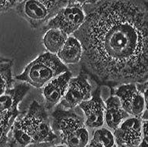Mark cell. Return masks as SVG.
Returning a JSON list of instances; mask_svg holds the SVG:
<instances>
[{
    "instance_id": "1",
    "label": "cell",
    "mask_w": 148,
    "mask_h": 147,
    "mask_svg": "<svg viewBox=\"0 0 148 147\" xmlns=\"http://www.w3.org/2000/svg\"><path fill=\"white\" fill-rule=\"evenodd\" d=\"M73 36L82 46L81 72L99 87L147 81L148 5L145 0H99L83 6Z\"/></svg>"
},
{
    "instance_id": "2",
    "label": "cell",
    "mask_w": 148,
    "mask_h": 147,
    "mask_svg": "<svg viewBox=\"0 0 148 147\" xmlns=\"http://www.w3.org/2000/svg\"><path fill=\"white\" fill-rule=\"evenodd\" d=\"M10 131L11 137L7 142L10 147L53 143L58 139L52 130L45 107L36 101L32 102L25 116L15 120Z\"/></svg>"
},
{
    "instance_id": "3",
    "label": "cell",
    "mask_w": 148,
    "mask_h": 147,
    "mask_svg": "<svg viewBox=\"0 0 148 147\" xmlns=\"http://www.w3.org/2000/svg\"><path fill=\"white\" fill-rule=\"evenodd\" d=\"M51 126L66 147H85L89 140V131L84 120L72 109L58 105L51 114Z\"/></svg>"
},
{
    "instance_id": "4",
    "label": "cell",
    "mask_w": 148,
    "mask_h": 147,
    "mask_svg": "<svg viewBox=\"0 0 148 147\" xmlns=\"http://www.w3.org/2000/svg\"><path fill=\"white\" fill-rule=\"evenodd\" d=\"M66 71H69V68L56 54L47 52L40 54L29 63L25 70L16 76L14 79L36 88H41Z\"/></svg>"
},
{
    "instance_id": "5",
    "label": "cell",
    "mask_w": 148,
    "mask_h": 147,
    "mask_svg": "<svg viewBox=\"0 0 148 147\" xmlns=\"http://www.w3.org/2000/svg\"><path fill=\"white\" fill-rule=\"evenodd\" d=\"M67 3V0H21L15 9L32 28L37 29L47 25Z\"/></svg>"
},
{
    "instance_id": "6",
    "label": "cell",
    "mask_w": 148,
    "mask_h": 147,
    "mask_svg": "<svg viewBox=\"0 0 148 147\" xmlns=\"http://www.w3.org/2000/svg\"><path fill=\"white\" fill-rule=\"evenodd\" d=\"M84 20L85 13L82 6L67 3L42 28L44 31L48 29H58L71 36L80 28Z\"/></svg>"
},
{
    "instance_id": "7",
    "label": "cell",
    "mask_w": 148,
    "mask_h": 147,
    "mask_svg": "<svg viewBox=\"0 0 148 147\" xmlns=\"http://www.w3.org/2000/svg\"><path fill=\"white\" fill-rule=\"evenodd\" d=\"M92 94V87L88 80V76L80 71L77 77H72L69 82L68 88L61 100L64 109H72L82 102L88 100Z\"/></svg>"
},
{
    "instance_id": "8",
    "label": "cell",
    "mask_w": 148,
    "mask_h": 147,
    "mask_svg": "<svg viewBox=\"0 0 148 147\" xmlns=\"http://www.w3.org/2000/svg\"><path fill=\"white\" fill-rule=\"evenodd\" d=\"M113 94L119 98L123 109L130 116L141 117L143 112L147 109L144 98L138 90L136 83L120 85Z\"/></svg>"
},
{
    "instance_id": "9",
    "label": "cell",
    "mask_w": 148,
    "mask_h": 147,
    "mask_svg": "<svg viewBox=\"0 0 148 147\" xmlns=\"http://www.w3.org/2000/svg\"><path fill=\"white\" fill-rule=\"evenodd\" d=\"M30 91V85L26 83H17L0 96V120H15L21 114L18 105Z\"/></svg>"
},
{
    "instance_id": "10",
    "label": "cell",
    "mask_w": 148,
    "mask_h": 147,
    "mask_svg": "<svg viewBox=\"0 0 148 147\" xmlns=\"http://www.w3.org/2000/svg\"><path fill=\"white\" fill-rule=\"evenodd\" d=\"M141 117H128L114 130L116 144L120 146L138 147L142 138Z\"/></svg>"
},
{
    "instance_id": "11",
    "label": "cell",
    "mask_w": 148,
    "mask_h": 147,
    "mask_svg": "<svg viewBox=\"0 0 148 147\" xmlns=\"http://www.w3.org/2000/svg\"><path fill=\"white\" fill-rule=\"evenodd\" d=\"M84 114V124L87 127L97 129L104 124L105 103L101 97V87L95 89L88 100L79 105Z\"/></svg>"
},
{
    "instance_id": "12",
    "label": "cell",
    "mask_w": 148,
    "mask_h": 147,
    "mask_svg": "<svg viewBox=\"0 0 148 147\" xmlns=\"http://www.w3.org/2000/svg\"><path fill=\"white\" fill-rule=\"evenodd\" d=\"M73 77L70 71L61 74L51 79L44 86L43 95L44 98V107L46 109H51L58 104L65 95L68 88L69 80Z\"/></svg>"
},
{
    "instance_id": "13",
    "label": "cell",
    "mask_w": 148,
    "mask_h": 147,
    "mask_svg": "<svg viewBox=\"0 0 148 147\" xmlns=\"http://www.w3.org/2000/svg\"><path fill=\"white\" fill-rule=\"evenodd\" d=\"M104 121L110 129L115 130L130 115L123 109L119 98L114 94L106 100Z\"/></svg>"
},
{
    "instance_id": "14",
    "label": "cell",
    "mask_w": 148,
    "mask_h": 147,
    "mask_svg": "<svg viewBox=\"0 0 148 147\" xmlns=\"http://www.w3.org/2000/svg\"><path fill=\"white\" fill-rule=\"evenodd\" d=\"M82 52L80 41L73 36H69L66 42L56 55L65 65L77 64L81 59Z\"/></svg>"
},
{
    "instance_id": "15",
    "label": "cell",
    "mask_w": 148,
    "mask_h": 147,
    "mask_svg": "<svg viewBox=\"0 0 148 147\" xmlns=\"http://www.w3.org/2000/svg\"><path fill=\"white\" fill-rule=\"evenodd\" d=\"M68 36V35L58 29H48L43 36V45L49 53L57 54L66 42Z\"/></svg>"
},
{
    "instance_id": "16",
    "label": "cell",
    "mask_w": 148,
    "mask_h": 147,
    "mask_svg": "<svg viewBox=\"0 0 148 147\" xmlns=\"http://www.w3.org/2000/svg\"><path fill=\"white\" fill-rule=\"evenodd\" d=\"M85 147H117V145L111 131L106 127H99L95 131L92 139Z\"/></svg>"
},
{
    "instance_id": "17",
    "label": "cell",
    "mask_w": 148,
    "mask_h": 147,
    "mask_svg": "<svg viewBox=\"0 0 148 147\" xmlns=\"http://www.w3.org/2000/svg\"><path fill=\"white\" fill-rule=\"evenodd\" d=\"M13 64L12 60L0 64V96L13 88L14 82L12 75Z\"/></svg>"
},
{
    "instance_id": "18",
    "label": "cell",
    "mask_w": 148,
    "mask_h": 147,
    "mask_svg": "<svg viewBox=\"0 0 148 147\" xmlns=\"http://www.w3.org/2000/svg\"><path fill=\"white\" fill-rule=\"evenodd\" d=\"M14 120H0V147H4L7 145L9 132Z\"/></svg>"
},
{
    "instance_id": "19",
    "label": "cell",
    "mask_w": 148,
    "mask_h": 147,
    "mask_svg": "<svg viewBox=\"0 0 148 147\" xmlns=\"http://www.w3.org/2000/svg\"><path fill=\"white\" fill-rule=\"evenodd\" d=\"M19 0H0V14L14 7Z\"/></svg>"
},
{
    "instance_id": "20",
    "label": "cell",
    "mask_w": 148,
    "mask_h": 147,
    "mask_svg": "<svg viewBox=\"0 0 148 147\" xmlns=\"http://www.w3.org/2000/svg\"><path fill=\"white\" fill-rule=\"evenodd\" d=\"M143 120V119H142ZM147 120L142 121V138L138 147H148L147 144Z\"/></svg>"
},
{
    "instance_id": "21",
    "label": "cell",
    "mask_w": 148,
    "mask_h": 147,
    "mask_svg": "<svg viewBox=\"0 0 148 147\" xmlns=\"http://www.w3.org/2000/svg\"><path fill=\"white\" fill-rule=\"evenodd\" d=\"M99 0H69L68 4H74L79 5L80 6H86V5H92L96 3Z\"/></svg>"
},
{
    "instance_id": "22",
    "label": "cell",
    "mask_w": 148,
    "mask_h": 147,
    "mask_svg": "<svg viewBox=\"0 0 148 147\" xmlns=\"http://www.w3.org/2000/svg\"><path fill=\"white\" fill-rule=\"evenodd\" d=\"M10 59H8V58H5L3 57L0 56V64H2L3 62H9Z\"/></svg>"
},
{
    "instance_id": "23",
    "label": "cell",
    "mask_w": 148,
    "mask_h": 147,
    "mask_svg": "<svg viewBox=\"0 0 148 147\" xmlns=\"http://www.w3.org/2000/svg\"><path fill=\"white\" fill-rule=\"evenodd\" d=\"M52 147H66V146L62 144H59V145H56V146H52Z\"/></svg>"
},
{
    "instance_id": "24",
    "label": "cell",
    "mask_w": 148,
    "mask_h": 147,
    "mask_svg": "<svg viewBox=\"0 0 148 147\" xmlns=\"http://www.w3.org/2000/svg\"><path fill=\"white\" fill-rule=\"evenodd\" d=\"M121 147H126V146H121Z\"/></svg>"
}]
</instances>
